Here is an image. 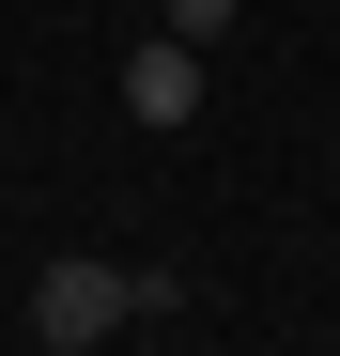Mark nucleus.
<instances>
[{
    "label": "nucleus",
    "mask_w": 340,
    "mask_h": 356,
    "mask_svg": "<svg viewBox=\"0 0 340 356\" xmlns=\"http://www.w3.org/2000/svg\"><path fill=\"white\" fill-rule=\"evenodd\" d=\"M124 124H201V47L186 31H139L124 47Z\"/></svg>",
    "instance_id": "nucleus-2"
},
{
    "label": "nucleus",
    "mask_w": 340,
    "mask_h": 356,
    "mask_svg": "<svg viewBox=\"0 0 340 356\" xmlns=\"http://www.w3.org/2000/svg\"><path fill=\"white\" fill-rule=\"evenodd\" d=\"M108 325H124V264H108V248L31 264V341H46V356H93Z\"/></svg>",
    "instance_id": "nucleus-1"
},
{
    "label": "nucleus",
    "mask_w": 340,
    "mask_h": 356,
    "mask_svg": "<svg viewBox=\"0 0 340 356\" xmlns=\"http://www.w3.org/2000/svg\"><path fill=\"white\" fill-rule=\"evenodd\" d=\"M232 16H248V0H170L155 31H186V47H216V31H232Z\"/></svg>",
    "instance_id": "nucleus-3"
}]
</instances>
